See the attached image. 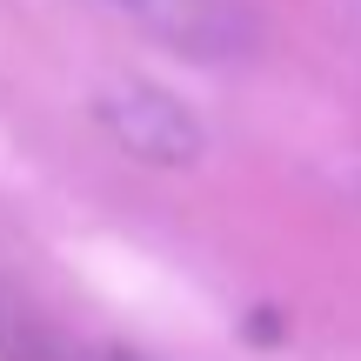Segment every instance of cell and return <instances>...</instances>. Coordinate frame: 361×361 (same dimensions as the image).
Masks as SVG:
<instances>
[{
    "mask_svg": "<svg viewBox=\"0 0 361 361\" xmlns=\"http://www.w3.org/2000/svg\"><path fill=\"white\" fill-rule=\"evenodd\" d=\"M94 121L107 128V141L121 154L147 161V168H194L207 154V128L188 114V101H174L161 80L114 74L94 87Z\"/></svg>",
    "mask_w": 361,
    "mask_h": 361,
    "instance_id": "1",
    "label": "cell"
},
{
    "mask_svg": "<svg viewBox=\"0 0 361 361\" xmlns=\"http://www.w3.org/2000/svg\"><path fill=\"white\" fill-rule=\"evenodd\" d=\"M114 7L141 13L154 34H168L180 54H201V61L234 54V47L247 40V13H241V0H114Z\"/></svg>",
    "mask_w": 361,
    "mask_h": 361,
    "instance_id": "2",
    "label": "cell"
},
{
    "mask_svg": "<svg viewBox=\"0 0 361 361\" xmlns=\"http://www.w3.org/2000/svg\"><path fill=\"white\" fill-rule=\"evenodd\" d=\"M0 361H121V355L80 348V341L61 335L40 308H27L13 288H0Z\"/></svg>",
    "mask_w": 361,
    "mask_h": 361,
    "instance_id": "3",
    "label": "cell"
},
{
    "mask_svg": "<svg viewBox=\"0 0 361 361\" xmlns=\"http://www.w3.org/2000/svg\"><path fill=\"white\" fill-rule=\"evenodd\" d=\"M348 180H355V194H361V168H355V174H348Z\"/></svg>",
    "mask_w": 361,
    "mask_h": 361,
    "instance_id": "4",
    "label": "cell"
},
{
    "mask_svg": "<svg viewBox=\"0 0 361 361\" xmlns=\"http://www.w3.org/2000/svg\"><path fill=\"white\" fill-rule=\"evenodd\" d=\"M121 361H128V355H121Z\"/></svg>",
    "mask_w": 361,
    "mask_h": 361,
    "instance_id": "5",
    "label": "cell"
}]
</instances>
